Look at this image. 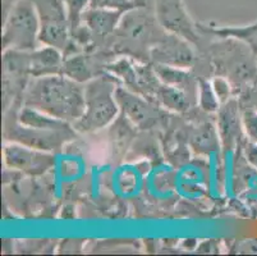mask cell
Returning <instances> with one entry per match:
<instances>
[{"instance_id":"1","label":"cell","mask_w":257,"mask_h":256,"mask_svg":"<svg viewBox=\"0 0 257 256\" xmlns=\"http://www.w3.org/2000/svg\"><path fill=\"white\" fill-rule=\"evenodd\" d=\"M25 107L74 123L85 112V86L64 74L34 77L26 90Z\"/></svg>"},{"instance_id":"2","label":"cell","mask_w":257,"mask_h":256,"mask_svg":"<svg viewBox=\"0 0 257 256\" xmlns=\"http://www.w3.org/2000/svg\"><path fill=\"white\" fill-rule=\"evenodd\" d=\"M118 86L111 77H95L85 86V112L74 122V128L82 132L101 130L114 121L119 112L115 99Z\"/></svg>"},{"instance_id":"3","label":"cell","mask_w":257,"mask_h":256,"mask_svg":"<svg viewBox=\"0 0 257 256\" xmlns=\"http://www.w3.org/2000/svg\"><path fill=\"white\" fill-rule=\"evenodd\" d=\"M40 20L31 0H17L6 13L3 48L6 50L32 51L37 49Z\"/></svg>"},{"instance_id":"4","label":"cell","mask_w":257,"mask_h":256,"mask_svg":"<svg viewBox=\"0 0 257 256\" xmlns=\"http://www.w3.org/2000/svg\"><path fill=\"white\" fill-rule=\"evenodd\" d=\"M153 6L163 30L193 44L198 41L197 23L188 16L183 0H154Z\"/></svg>"},{"instance_id":"5","label":"cell","mask_w":257,"mask_h":256,"mask_svg":"<svg viewBox=\"0 0 257 256\" xmlns=\"http://www.w3.org/2000/svg\"><path fill=\"white\" fill-rule=\"evenodd\" d=\"M6 136L8 140L15 141L17 144L26 145L43 151H53L60 149L65 141L73 137V131L68 130H40L23 124H13L6 128Z\"/></svg>"},{"instance_id":"6","label":"cell","mask_w":257,"mask_h":256,"mask_svg":"<svg viewBox=\"0 0 257 256\" xmlns=\"http://www.w3.org/2000/svg\"><path fill=\"white\" fill-rule=\"evenodd\" d=\"M4 161L8 166L30 176H40L54 166V156L48 151L34 149L21 144L4 147Z\"/></svg>"},{"instance_id":"7","label":"cell","mask_w":257,"mask_h":256,"mask_svg":"<svg viewBox=\"0 0 257 256\" xmlns=\"http://www.w3.org/2000/svg\"><path fill=\"white\" fill-rule=\"evenodd\" d=\"M187 40L177 35H165L159 40L151 50V58L156 64L170 65L177 68H187L193 63L192 49L189 48Z\"/></svg>"},{"instance_id":"8","label":"cell","mask_w":257,"mask_h":256,"mask_svg":"<svg viewBox=\"0 0 257 256\" xmlns=\"http://www.w3.org/2000/svg\"><path fill=\"white\" fill-rule=\"evenodd\" d=\"M115 99L121 112L135 126L140 128H151L156 123V110L141 96L118 86Z\"/></svg>"},{"instance_id":"9","label":"cell","mask_w":257,"mask_h":256,"mask_svg":"<svg viewBox=\"0 0 257 256\" xmlns=\"http://www.w3.org/2000/svg\"><path fill=\"white\" fill-rule=\"evenodd\" d=\"M218 112L219 138L226 150H233L238 144L243 131L242 116L239 114L238 103L230 99L226 103L221 104Z\"/></svg>"},{"instance_id":"10","label":"cell","mask_w":257,"mask_h":256,"mask_svg":"<svg viewBox=\"0 0 257 256\" xmlns=\"http://www.w3.org/2000/svg\"><path fill=\"white\" fill-rule=\"evenodd\" d=\"M125 12L116 9L88 8L82 16V25L91 35L109 36L114 34Z\"/></svg>"},{"instance_id":"11","label":"cell","mask_w":257,"mask_h":256,"mask_svg":"<svg viewBox=\"0 0 257 256\" xmlns=\"http://www.w3.org/2000/svg\"><path fill=\"white\" fill-rule=\"evenodd\" d=\"M64 60L62 51L53 46H41L30 51L29 72L34 77L62 74Z\"/></svg>"},{"instance_id":"12","label":"cell","mask_w":257,"mask_h":256,"mask_svg":"<svg viewBox=\"0 0 257 256\" xmlns=\"http://www.w3.org/2000/svg\"><path fill=\"white\" fill-rule=\"evenodd\" d=\"M156 99L161 105L167 109L177 113H183L189 109L191 100L186 91L181 88L169 86V84H160V88L156 91Z\"/></svg>"},{"instance_id":"13","label":"cell","mask_w":257,"mask_h":256,"mask_svg":"<svg viewBox=\"0 0 257 256\" xmlns=\"http://www.w3.org/2000/svg\"><path fill=\"white\" fill-rule=\"evenodd\" d=\"M62 74L79 82V83L88 82L95 78L92 70H91V65L88 64L85 56L82 55H73L71 59L64 60Z\"/></svg>"},{"instance_id":"14","label":"cell","mask_w":257,"mask_h":256,"mask_svg":"<svg viewBox=\"0 0 257 256\" xmlns=\"http://www.w3.org/2000/svg\"><path fill=\"white\" fill-rule=\"evenodd\" d=\"M218 131H215L211 124H204L198 127V130L192 135V145L198 152L209 154L218 146Z\"/></svg>"},{"instance_id":"15","label":"cell","mask_w":257,"mask_h":256,"mask_svg":"<svg viewBox=\"0 0 257 256\" xmlns=\"http://www.w3.org/2000/svg\"><path fill=\"white\" fill-rule=\"evenodd\" d=\"M197 91H198V103H200L201 109L206 113L218 112L221 104L220 102H219L216 94H215L211 82L200 79V81H198Z\"/></svg>"},{"instance_id":"16","label":"cell","mask_w":257,"mask_h":256,"mask_svg":"<svg viewBox=\"0 0 257 256\" xmlns=\"http://www.w3.org/2000/svg\"><path fill=\"white\" fill-rule=\"evenodd\" d=\"M63 2L67 9L71 34L73 35L82 26V16L90 8V3L88 0H63Z\"/></svg>"},{"instance_id":"17","label":"cell","mask_w":257,"mask_h":256,"mask_svg":"<svg viewBox=\"0 0 257 256\" xmlns=\"http://www.w3.org/2000/svg\"><path fill=\"white\" fill-rule=\"evenodd\" d=\"M88 3H90V8L116 9V11L123 12L141 7L137 4L136 0H88Z\"/></svg>"},{"instance_id":"18","label":"cell","mask_w":257,"mask_h":256,"mask_svg":"<svg viewBox=\"0 0 257 256\" xmlns=\"http://www.w3.org/2000/svg\"><path fill=\"white\" fill-rule=\"evenodd\" d=\"M243 131L249 141L257 144V110L247 109L242 113Z\"/></svg>"},{"instance_id":"19","label":"cell","mask_w":257,"mask_h":256,"mask_svg":"<svg viewBox=\"0 0 257 256\" xmlns=\"http://www.w3.org/2000/svg\"><path fill=\"white\" fill-rule=\"evenodd\" d=\"M211 83L212 88H214L215 94H216L219 102H220V104H224V103H226L228 100H230V93H232V91H230V84L228 83L226 79L221 78V77H216Z\"/></svg>"},{"instance_id":"20","label":"cell","mask_w":257,"mask_h":256,"mask_svg":"<svg viewBox=\"0 0 257 256\" xmlns=\"http://www.w3.org/2000/svg\"><path fill=\"white\" fill-rule=\"evenodd\" d=\"M246 151H247V158H248V160L257 168V144L256 142H252L251 141V142L247 145Z\"/></svg>"},{"instance_id":"21","label":"cell","mask_w":257,"mask_h":256,"mask_svg":"<svg viewBox=\"0 0 257 256\" xmlns=\"http://www.w3.org/2000/svg\"><path fill=\"white\" fill-rule=\"evenodd\" d=\"M136 2L141 7H151V4H154V0H136Z\"/></svg>"}]
</instances>
